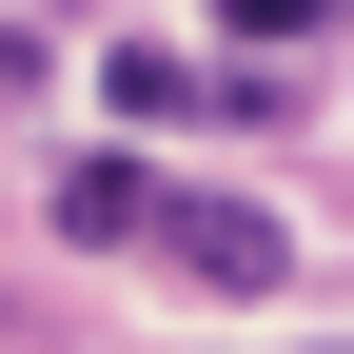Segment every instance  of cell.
Segmentation results:
<instances>
[{"mask_svg":"<svg viewBox=\"0 0 354 354\" xmlns=\"http://www.w3.org/2000/svg\"><path fill=\"white\" fill-rule=\"evenodd\" d=\"M39 216H59V256H118V236L158 216V177H138V158H59V197H39Z\"/></svg>","mask_w":354,"mask_h":354,"instance_id":"7a4b0ae2","label":"cell"},{"mask_svg":"<svg viewBox=\"0 0 354 354\" xmlns=\"http://www.w3.org/2000/svg\"><path fill=\"white\" fill-rule=\"evenodd\" d=\"M138 236H158L197 295H276V276H295V236H276L256 197H177V177H158V216H138Z\"/></svg>","mask_w":354,"mask_h":354,"instance_id":"6da1fadb","label":"cell"},{"mask_svg":"<svg viewBox=\"0 0 354 354\" xmlns=\"http://www.w3.org/2000/svg\"><path fill=\"white\" fill-rule=\"evenodd\" d=\"M236 39H335V0H216Z\"/></svg>","mask_w":354,"mask_h":354,"instance_id":"3957f363","label":"cell"}]
</instances>
